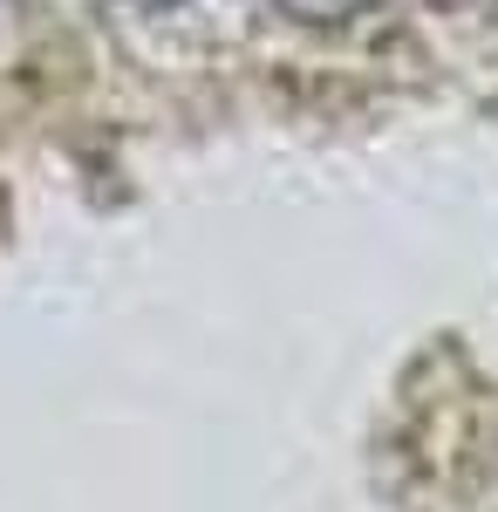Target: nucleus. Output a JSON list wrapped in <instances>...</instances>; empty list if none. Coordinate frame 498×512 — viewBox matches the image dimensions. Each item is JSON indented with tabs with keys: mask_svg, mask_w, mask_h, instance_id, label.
<instances>
[{
	"mask_svg": "<svg viewBox=\"0 0 498 512\" xmlns=\"http://www.w3.org/2000/svg\"><path fill=\"white\" fill-rule=\"evenodd\" d=\"M130 7H157L164 14V7H185V0H130Z\"/></svg>",
	"mask_w": 498,
	"mask_h": 512,
	"instance_id": "obj_2",
	"label": "nucleus"
},
{
	"mask_svg": "<svg viewBox=\"0 0 498 512\" xmlns=\"http://www.w3.org/2000/svg\"><path fill=\"white\" fill-rule=\"evenodd\" d=\"M260 7L287 14V21H301V28H348V21L376 14L383 0H260Z\"/></svg>",
	"mask_w": 498,
	"mask_h": 512,
	"instance_id": "obj_1",
	"label": "nucleus"
}]
</instances>
